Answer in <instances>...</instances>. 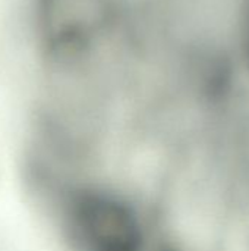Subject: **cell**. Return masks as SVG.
I'll list each match as a JSON object with an SVG mask.
<instances>
[{
    "label": "cell",
    "mask_w": 249,
    "mask_h": 251,
    "mask_svg": "<svg viewBox=\"0 0 249 251\" xmlns=\"http://www.w3.org/2000/svg\"><path fill=\"white\" fill-rule=\"evenodd\" d=\"M62 226L76 251H147V228L126 199L95 187L60 196Z\"/></svg>",
    "instance_id": "1"
},
{
    "label": "cell",
    "mask_w": 249,
    "mask_h": 251,
    "mask_svg": "<svg viewBox=\"0 0 249 251\" xmlns=\"http://www.w3.org/2000/svg\"><path fill=\"white\" fill-rule=\"evenodd\" d=\"M104 0H43L44 35L54 53L75 57L88 47L106 18Z\"/></svg>",
    "instance_id": "2"
},
{
    "label": "cell",
    "mask_w": 249,
    "mask_h": 251,
    "mask_svg": "<svg viewBox=\"0 0 249 251\" xmlns=\"http://www.w3.org/2000/svg\"><path fill=\"white\" fill-rule=\"evenodd\" d=\"M241 47H242V54L247 60V65L249 68V0H247L244 10H242V18H241Z\"/></svg>",
    "instance_id": "3"
}]
</instances>
